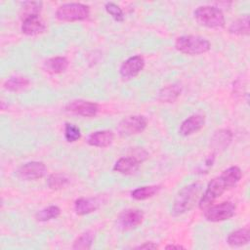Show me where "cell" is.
<instances>
[{
    "label": "cell",
    "instance_id": "cell-1",
    "mask_svg": "<svg viewBox=\"0 0 250 250\" xmlns=\"http://www.w3.org/2000/svg\"><path fill=\"white\" fill-rule=\"evenodd\" d=\"M242 177V172L239 167L231 166L222 172V174L212 179L204 193L200 196L198 206L201 210H205L207 207L220 197L226 190L235 187Z\"/></svg>",
    "mask_w": 250,
    "mask_h": 250
},
{
    "label": "cell",
    "instance_id": "cell-2",
    "mask_svg": "<svg viewBox=\"0 0 250 250\" xmlns=\"http://www.w3.org/2000/svg\"><path fill=\"white\" fill-rule=\"evenodd\" d=\"M202 191V185L200 183H192L184 187L177 194L173 205L172 215L180 216L193 208L195 203L200 199Z\"/></svg>",
    "mask_w": 250,
    "mask_h": 250
},
{
    "label": "cell",
    "instance_id": "cell-3",
    "mask_svg": "<svg viewBox=\"0 0 250 250\" xmlns=\"http://www.w3.org/2000/svg\"><path fill=\"white\" fill-rule=\"evenodd\" d=\"M175 48L183 54L194 56L207 53L211 48V44L206 38L200 36L183 35L176 39Z\"/></svg>",
    "mask_w": 250,
    "mask_h": 250
},
{
    "label": "cell",
    "instance_id": "cell-4",
    "mask_svg": "<svg viewBox=\"0 0 250 250\" xmlns=\"http://www.w3.org/2000/svg\"><path fill=\"white\" fill-rule=\"evenodd\" d=\"M193 15L199 24L209 28H222L226 24L223 12L214 6H200L195 9Z\"/></svg>",
    "mask_w": 250,
    "mask_h": 250
},
{
    "label": "cell",
    "instance_id": "cell-5",
    "mask_svg": "<svg viewBox=\"0 0 250 250\" xmlns=\"http://www.w3.org/2000/svg\"><path fill=\"white\" fill-rule=\"evenodd\" d=\"M90 9L82 3H66L60 6L56 12V18L62 21H76L87 19Z\"/></svg>",
    "mask_w": 250,
    "mask_h": 250
},
{
    "label": "cell",
    "instance_id": "cell-6",
    "mask_svg": "<svg viewBox=\"0 0 250 250\" xmlns=\"http://www.w3.org/2000/svg\"><path fill=\"white\" fill-rule=\"evenodd\" d=\"M147 125L146 118L143 115H130L122 119L117 125V132L122 137H129L142 133Z\"/></svg>",
    "mask_w": 250,
    "mask_h": 250
},
{
    "label": "cell",
    "instance_id": "cell-7",
    "mask_svg": "<svg viewBox=\"0 0 250 250\" xmlns=\"http://www.w3.org/2000/svg\"><path fill=\"white\" fill-rule=\"evenodd\" d=\"M204 211V217L210 222H222L230 219L235 213V205L231 202H222L216 205H210Z\"/></svg>",
    "mask_w": 250,
    "mask_h": 250
},
{
    "label": "cell",
    "instance_id": "cell-8",
    "mask_svg": "<svg viewBox=\"0 0 250 250\" xmlns=\"http://www.w3.org/2000/svg\"><path fill=\"white\" fill-rule=\"evenodd\" d=\"M46 172L47 167L43 162L31 161L21 165L17 171V176L23 181H34L43 178Z\"/></svg>",
    "mask_w": 250,
    "mask_h": 250
},
{
    "label": "cell",
    "instance_id": "cell-9",
    "mask_svg": "<svg viewBox=\"0 0 250 250\" xmlns=\"http://www.w3.org/2000/svg\"><path fill=\"white\" fill-rule=\"evenodd\" d=\"M145 67V60L141 55H136L128 58L122 62L119 68V73L124 79L136 77Z\"/></svg>",
    "mask_w": 250,
    "mask_h": 250
},
{
    "label": "cell",
    "instance_id": "cell-10",
    "mask_svg": "<svg viewBox=\"0 0 250 250\" xmlns=\"http://www.w3.org/2000/svg\"><path fill=\"white\" fill-rule=\"evenodd\" d=\"M65 110L77 115L84 117L95 116L99 110V106L96 103L84 101V100H75L69 102L65 105Z\"/></svg>",
    "mask_w": 250,
    "mask_h": 250
},
{
    "label": "cell",
    "instance_id": "cell-11",
    "mask_svg": "<svg viewBox=\"0 0 250 250\" xmlns=\"http://www.w3.org/2000/svg\"><path fill=\"white\" fill-rule=\"evenodd\" d=\"M144 213L139 209L124 210L118 216V224L125 229H135L143 223Z\"/></svg>",
    "mask_w": 250,
    "mask_h": 250
},
{
    "label": "cell",
    "instance_id": "cell-12",
    "mask_svg": "<svg viewBox=\"0 0 250 250\" xmlns=\"http://www.w3.org/2000/svg\"><path fill=\"white\" fill-rule=\"evenodd\" d=\"M204 124H205L204 115L199 113L192 114L182 122L179 132L183 136H190L198 132L200 129H202Z\"/></svg>",
    "mask_w": 250,
    "mask_h": 250
},
{
    "label": "cell",
    "instance_id": "cell-13",
    "mask_svg": "<svg viewBox=\"0 0 250 250\" xmlns=\"http://www.w3.org/2000/svg\"><path fill=\"white\" fill-rule=\"evenodd\" d=\"M46 29V26L42 20L39 18V15L29 16L22 19L21 23V32L25 35H37L43 33Z\"/></svg>",
    "mask_w": 250,
    "mask_h": 250
},
{
    "label": "cell",
    "instance_id": "cell-14",
    "mask_svg": "<svg viewBox=\"0 0 250 250\" xmlns=\"http://www.w3.org/2000/svg\"><path fill=\"white\" fill-rule=\"evenodd\" d=\"M114 134L109 130L96 131L90 134L87 138L88 145L96 147H106L112 144Z\"/></svg>",
    "mask_w": 250,
    "mask_h": 250
},
{
    "label": "cell",
    "instance_id": "cell-15",
    "mask_svg": "<svg viewBox=\"0 0 250 250\" xmlns=\"http://www.w3.org/2000/svg\"><path fill=\"white\" fill-rule=\"evenodd\" d=\"M140 162L131 155L120 157L114 164L113 170L122 175L135 174L140 168Z\"/></svg>",
    "mask_w": 250,
    "mask_h": 250
},
{
    "label": "cell",
    "instance_id": "cell-16",
    "mask_svg": "<svg viewBox=\"0 0 250 250\" xmlns=\"http://www.w3.org/2000/svg\"><path fill=\"white\" fill-rule=\"evenodd\" d=\"M100 207V202L96 198L80 197L74 202V211L77 215L84 216L96 211Z\"/></svg>",
    "mask_w": 250,
    "mask_h": 250
},
{
    "label": "cell",
    "instance_id": "cell-17",
    "mask_svg": "<svg viewBox=\"0 0 250 250\" xmlns=\"http://www.w3.org/2000/svg\"><path fill=\"white\" fill-rule=\"evenodd\" d=\"M250 239V231L248 228H242L230 232L228 235L227 242L231 247H240L246 245Z\"/></svg>",
    "mask_w": 250,
    "mask_h": 250
},
{
    "label": "cell",
    "instance_id": "cell-18",
    "mask_svg": "<svg viewBox=\"0 0 250 250\" xmlns=\"http://www.w3.org/2000/svg\"><path fill=\"white\" fill-rule=\"evenodd\" d=\"M68 61L64 57H54L44 62V69L51 74H59L66 70Z\"/></svg>",
    "mask_w": 250,
    "mask_h": 250
},
{
    "label": "cell",
    "instance_id": "cell-19",
    "mask_svg": "<svg viewBox=\"0 0 250 250\" xmlns=\"http://www.w3.org/2000/svg\"><path fill=\"white\" fill-rule=\"evenodd\" d=\"M232 134L229 130L221 129L213 135L211 139V146L214 149H225L230 144Z\"/></svg>",
    "mask_w": 250,
    "mask_h": 250
},
{
    "label": "cell",
    "instance_id": "cell-20",
    "mask_svg": "<svg viewBox=\"0 0 250 250\" xmlns=\"http://www.w3.org/2000/svg\"><path fill=\"white\" fill-rule=\"evenodd\" d=\"M182 93V86L179 83L168 85L162 88L158 94V100L162 103H173Z\"/></svg>",
    "mask_w": 250,
    "mask_h": 250
},
{
    "label": "cell",
    "instance_id": "cell-21",
    "mask_svg": "<svg viewBox=\"0 0 250 250\" xmlns=\"http://www.w3.org/2000/svg\"><path fill=\"white\" fill-rule=\"evenodd\" d=\"M29 85V80L26 77L16 75L7 79L4 83V88L11 92H20Z\"/></svg>",
    "mask_w": 250,
    "mask_h": 250
},
{
    "label": "cell",
    "instance_id": "cell-22",
    "mask_svg": "<svg viewBox=\"0 0 250 250\" xmlns=\"http://www.w3.org/2000/svg\"><path fill=\"white\" fill-rule=\"evenodd\" d=\"M229 31L235 35H248L249 34V16L243 15L234 21L229 27Z\"/></svg>",
    "mask_w": 250,
    "mask_h": 250
},
{
    "label": "cell",
    "instance_id": "cell-23",
    "mask_svg": "<svg viewBox=\"0 0 250 250\" xmlns=\"http://www.w3.org/2000/svg\"><path fill=\"white\" fill-rule=\"evenodd\" d=\"M159 189H160V186H155V185L144 186L134 189L131 192V196L136 200H145L155 195Z\"/></svg>",
    "mask_w": 250,
    "mask_h": 250
},
{
    "label": "cell",
    "instance_id": "cell-24",
    "mask_svg": "<svg viewBox=\"0 0 250 250\" xmlns=\"http://www.w3.org/2000/svg\"><path fill=\"white\" fill-rule=\"evenodd\" d=\"M61 214V209L56 205L48 206L35 214V218L39 222H47L53 219H57Z\"/></svg>",
    "mask_w": 250,
    "mask_h": 250
},
{
    "label": "cell",
    "instance_id": "cell-25",
    "mask_svg": "<svg viewBox=\"0 0 250 250\" xmlns=\"http://www.w3.org/2000/svg\"><path fill=\"white\" fill-rule=\"evenodd\" d=\"M94 242V234L91 231H86L81 233L73 242L72 248L73 249H81V250H88L91 248Z\"/></svg>",
    "mask_w": 250,
    "mask_h": 250
},
{
    "label": "cell",
    "instance_id": "cell-26",
    "mask_svg": "<svg viewBox=\"0 0 250 250\" xmlns=\"http://www.w3.org/2000/svg\"><path fill=\"white\" fill-rule=\"evenodd\" d=\"M68 183H69L68 178L65 175H62L60 173L50 175L47 180L48 187L54 190L63 188L64 187H66L68 185Z\"/></svg>",
    "mask_w": 250,
    "mask_h": 250
},
{
    "label": "cell",
    "instance_id": "cell-27",
    "mask_svg": "<svg viewBox=\"0 0 250 250\" xmlns=\"http://www.w3.org/2000/svg\"><path fill=\"white\" fill-rule=\"evenodd\" d=\"M64 138L68 143L78 141L81 138V131L79 127L71 123H66L64 126Z\"/></svg>",
    "mask_w": 250,
    "mask_h": 250
},
{
    "label": "cell",
    "instance_id": "cell-28",
    "mask_svg": "<svg viewBox=\"0 0 250 250\" xmlns=\"http://www.w3.org/2000/svg\"><path fill=\"white\" fill-rule=\"evenodd\" d=\"M42 3L41 2H25L22 6L21 17L22 19L29 17V16H36L39 15L41 10Z\"/></svg>",
    "mask_w": 250,
    "mask_h": 250
},
{
    "label": "cell",
    "instance_id": "cell-29",
    "mask_svg": "<svg viewBox=\"0 0 250 250\" xmlns=\"http://www.w3.org/2000/svg\"><path fill=\"white\" fill-rule=\"evenodd\" d=\"M105 11L115 20L116 21H124V13L122 9L113 2H107L104 6Z\"/></svg>",
    "mask_w": 250,
    "mask_h": 250
},
{
    "label": "cell",
    "instance_id": "cell-30",
    "mask_svg": "<svg viewBox=\"0 0 250 250\" xmlns=\"http://www.w3.org/2000/svg\"><path fill=\"white\" fill-rule=\"evenodd\" d=\"M131 156L134 157L136 160H138L140 163H142L148 157V154L143 148H136V149L132 150Z\"/></svg>",
    "mask_w": 250,
    "mask_h": 250
},
{
    "label": "cell",
    "instance_id": "cell-31",
    "mask_svg": "<svg viewBox=\"0 0 250 250\" xmlns=\"http://www.w3.org/2000/svg\"><path fill=\"white\" fill-rule=\"evenodd\" d=\"M156 248H158V246L154 242H152V241L145 242L144 244L136 247V249H156Z\"/></svg>",
    "mask_w": 250,
    "mask_h": 250
},
{
    "label": "cell",
    "instance_id": "cell-32",
    "mask_svg": "<svg viewBox=\"0 0 250 250\" xmlns=\"http://www.w3.org/2000/svg\"><path fill=\"white\" fill-rule=\"evenodd\" d=\"M165 249H185V247L179 244H168L165 246Z\"/></svg>",
    "mask_w": 250,
    "mask_h": 250
}]
</instances>
